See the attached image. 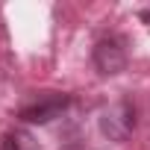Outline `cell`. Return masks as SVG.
I'll use <instances>...</instances> for the list:
<instances>
[{
	"label": "cell",
	"instance_id": "7a4b0ae2",
	"mask_svg": "<svg viewBox=\"0 0 150 150\" xmlns=\"http://www.w3.org/2000/svg\"><path fill=\"white\" fill-rule=\"evenodd\" d=\"M94 65L100 74H118L124 65H127V53L121 47L118 38H106L94 47Z\"/></svg>",
	"mask_w": 150,
	"mask_h": 150
},
{
	"label": "cell",
	"instance_id": "277c9868",
	"mask_svg": "<svg viewBox=\"0 0 150 150\" xmlns=\"http://www.w3.org/2000/svg\"><path fill=\"white\" fill-rule=\"evenodd\" d=\"M141 18H144V21L150 24V9H147V12H141Z\"/></svg>",
	"mask_w": 150,
	"mask_h": 150
},
{
	"label": "cell",
	"instance_id": "6da1fadb",
	"mask_svg": "<svg viewBox=\"0 0 150 150\" xmlns=\"http://www.w3.org/2000/svg\"><path fill=\"white\" fill-rule=\"evenodd\" d=\"M65 106H68V97L62 94H47V97H41V100H35V103H30V106H24L21 109V118L27 121V124H47V121H53L59 112H65Z\"/></svg>",
	"mask_w": 150,
	"mask_h": 150
},
{
	"label": "cell",
	"instance_id": "3957f363",
	"mask_svg": "<svg viewBox=\"0 0 150 150\" xmlns=\"http://www.w3.org/2000/svg\"><path fill=\"white\" fill-rule=\"evenodd\" d=\"M0 150H38V141L27 129H12L0 135Z\"/></svg>",
	"mask_w": 150,
	"mask_h": 150
}]
</instances>
